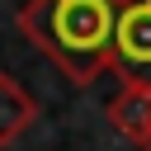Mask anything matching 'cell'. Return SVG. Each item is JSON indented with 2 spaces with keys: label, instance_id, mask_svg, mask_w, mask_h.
I'll return each mask as SVG.
<instances>
[{
  "label": "cell",
  "instance_id": "5",
  "mask_svg": "<svg viewBox=\"0 0 151 151\" xmlns=\"http://www.w3.org/2000/svg\"><path fill=\"white\" fill-rule=\"evenodd\" d=\"M146 151H151V146H146Z\"/></svg>",
  "mask_w": 151,
  "mask_h": 151
},
{
  "label": "cell",
  "instance_id": "1",
  "mask_svg": "<svg viewBox=\"0 0 151 151\" xmlns=\"http://www.w3.org/2000/svg\"><path fill=\"white\" fill-rule=\"evenodd\" d=\"M14 24L71 85H94L113 66L118 0H24Z\"/></svg>",
  "mask_w": 151,
  "mask_h": 151
},
{
  "label": "cell",
  "instance_id": "2",
  "mask_svg": "<svg viewBox=\"0 0 151 151\" xmlns=\"http://www.w3.org/2000/svg\"><path fill=\"white\" fill-rule=\"evenodd\" d=\"M113 71L123 85H151V0H118Z\"/></svg>",
  "mask_w": 151,
  "mask_h": 151
},
{
  "label": "cell",
  "instance_id": "4",
  "mask_svg": "<svg viewBox=\"0 0 151 151\" xmlns=\"http://www.w3.org/2000/svg\"><path fill=\"white\" fill-rule=\"evenodd\" d=\"M33 123H38V99H33L14 76L0 71V146L19 142Z\"/></svg>",
  "mask_w": 151,
  "mask_h": 151
},
{
  "label": "cell",
  "instance_id": "3",
  "mask_svg": "<svg viewBox=\"0 0 151 151\" xmlns=\"http://www.w3.org/2000/svg\"><path fill=\"white\" fill-rule=\"evenodd\" d=\"M109 123L137 146H151V85H118L109 99Z\"/></svg>",
  "mask_w": 151,
  "mask_h": 151
}]
</instances>
